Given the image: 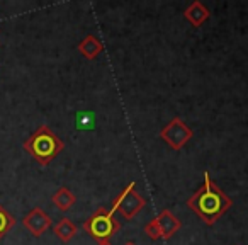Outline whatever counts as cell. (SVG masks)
<instances>
[{
  "instance_id": "cell-12",
  "label": "cell",
  "mask_w": 248,
  "mask_h": 245,
  "mask_svg": "<svg viewBox=\"0 0 248 245\" xmlns=\"http://www.w3.org/2000/svg\"><path fill=\"white\" fill-rule=\"evenodd\" d=\"M16 225V218L0 204V240L9 233L12 227Z\"/></svg>"
},
{
  "instance_id": "cell-10",
  "label": "cell",
  "mask_w": 248,
  "mask_h": 245,
  "mask_svg": "<svg viewBox=\"0 0 248 245\" xmlns=\"http://www.w3.org/2000/svg\"><path fill=\"white\" fill-rule=\"evenodd\" d=\"M51 203L55 204L60 211H68V210H72L73 204L77 203V197L68 187H60L51 196Z\"/></svg>"
},
{
  "instance_id": "cell-1",
  "label": "cell",
  "mask_w": 248,
  "mask_h": 245,
  "mask_svg": "<svg viewBox=\"0 0 248 245\" xmlns=\"http://www.w3.org/2000/svg\"><path fill=\"white\" fill-rule=\"evenodd\" d=\"M231 206V197L211 179L209 172H204L202 186L187 199V208L209 227L216 223Z\"/></svg>"
},
{
  "instance_id": "cell-3",
  "label": "cell",
  "mask_w": 248,
  "mask_h": 245,
  "mask_svg": "<svg viewBox=\"0 0 248 245\" xmlns=\"http://www.w3.org/2000/svg\"><path fill=\"white\" fill-rule=\"evenodd\" d=\"M82 228L97 242H106L121 230V223L114 218V213L107 208H97L85 221Z\"/></svg>"
},
{
  "instance_id": "cell-14",
  "label": "cell",
  "mask_w": 248,
  "mask_h": 245,
  "mask_svg": "<svg viewBox=\"0 0 248 245\" xmlns=\"http://www.w3.org/2000/svg\"><path fill=\"white\" fill-rule=\"evenodd\" d=\"M124 245H136L135 242H128V244H124Z\"/></svg>"
},
{
  "instance_id": "cell-2",
  "label": "cell",
  "mask_w": 248,
  "mask_h": 245,
  "mask_svg": "<svg viewBox=\"0 0 248 245\" xmlns=\"http://www.w3.org/2000/svg\"><path fill=\"white\" fill-rule=\"evenodd\" d=\"M22 147L39 165L45 167L63 152L65 143L48 125H41L26 140Z\"/></svg>"
},
{
  "instance_id": "cell-8",
  "label": "cell",
  "mask_w": 248,
  "mask_h": 245,
  "mask_svg": "<svg viewBox=\"0 0 248 245\" xmlns=\"http://www.w3.org/2000/svg\"><path fill=\"white\" fill-rule=\"evenodd\" d=\"M209 16H211L209 9H207L202 2H199V0L189 4L186 11H184V17H186L194 28H201V26L209 19Z\"/></svg>"
},
{
  "instance_id": "cell-13",
  "label": "cell",
  "mask_w": 248,
  "mask_h": 245,
  "mask_svg": "<svg viewBox=\"0 0 248 245\" xmlns=\"http://www.w3.org/2000/svg\"><path fill=\"white\" fill-rule=\"evenodd\" d=\"M99 245H110V242H109V240H106V242H99Z\"/></svg>"
},
{
  "instance_id": "cell-5",
  "label": "cell",
  "mask_w": 248,
  "mask_h": 245,
  "mask_svg": "<svg viewBox=\"0 0 248 245\" xmlns=\"http://www.w3.org/2000/svg\"><path fill=\"white\" fill-rule=\"evenodd\" d=\"M182 223L170 210H162L156 218L145 225V231L152 240H169L180 230Z\"/></svg>"
},
{
  "instance_id": "cell-4",
  "label": "cell",
  "mask_w": 248,
  "mask_h": 245,
  "mask_svg": "<svg viewBox=\"0 0 248 245\" xmlns=\"http://www.w3.org/2000/svg\"><path fill=\"white\" fill-rule=\"evenodd\" d=\"M146 199L141 197V194H138L136 191V184L129 182L128 186L124 187L119 194L112 199V206L109 208L112 213L119 211L121 216L126 218V220H133L140 211L145 208Z\"/></svg>"
},
{
  "instance_id": "cell-7",
  "label": "cell",
  "mask_w": 248,
  "mask_h": 245,
  "mask_svg": "<svg viewBox=\"0 0 248 245\" xmlns=\"http://www.w3.org/2000/svg\"><path fill=\"white\" fill-rule=\"evenodd\" d=\"M22 225L26 227V230L32 235V237H41L46 230L53 225L51 218L46 214L45 210L41 208H32L22 220Z\"/></svg>"
},
{
  "instance_id": "cell-6",
  "label": "cell",
  "mask_w": 248,
  "mask_h": 245,
  "mask_svg": "<svg viewBox=\"0 0 248 245\" xmlns=\"http://www.w3.org/2000/svg\"><path fill=\"white\" fill-rule=\"evenodd\" d=\"M194 136L192 130L182 121V117H172V119L160 130V138L167 143L172 150H182L190 138Z\"/></svg>"
},
{
  "instance_id": "cell-9",
  "label": "cell",
  "mask_w": 248,
  "mask_h": 245,
  "mask_svg": "<svg viewBox=\"0 0 248 245\" xmlns=\"http://www.w3.org/2000/svg\"><path fill=\"white\" fill-rule=\"evenodd\" d=\"M77 48H78V51L82 53L87 60H95L97 56L102 53L104 45H102V41L97 38V36L89 34L87 38H83L82 41L78 43V46H77Z\"/></svg>"
},
{
  "instance_id": "cell-11",
  "label": "cell",
  "mask_w": 248,
  "mask_h": 245,
  "mask_svg": "<svg viewBox=\"0 0 248 245\" xmlns=\"http://www.w3.org/2000/svg\"><path fill=\"white\" fill-rule=\"evenodd\" d=\"M77 230H78V228H77V225L73 223V221L70 220V218H62V220H60L58 223H56L55 227H53V231H55V235L62 242H65V244H66V242H70L73 237H75Z\"/></svg>"
}]
</instances>
